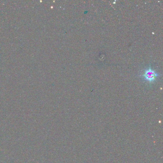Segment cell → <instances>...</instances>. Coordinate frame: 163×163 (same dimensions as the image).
<instances>
[{"mask_svg": "<svg viewBox=\"0 0 163 163\" xmlns=\"http://www.w3.org/2000/svg\"><path fill=\"white\" fill-rule=\"evenodd\" d=\"M158 76V74L151 67L144 70V73L141 76L144 80L150 83L154 82Z\"/></svg>", "mask_w": 163, "mask_h": 163, "instance_id": "cell-1", "label": "cell"}]
</instances>
